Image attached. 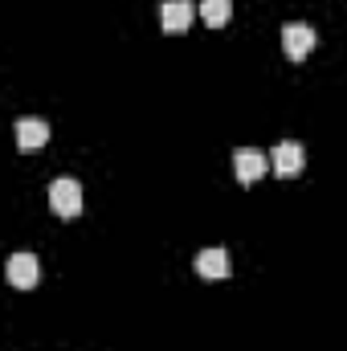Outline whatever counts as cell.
Returning a JSON list of instances; mask_svg holds the SVG:
<instances>
[{"label":"cell","instance_id":"6","mask_svg":"<svg viewBox=\"0 0 347 351\" xmlns=\"http://www.w3.org/2000/svg\"><path fill=\"white\" fill-rule=\"evenodd\" d=\"M282 49H286L290 62H302L315 49V29L311 25H286L282 29Z\"/></svg>","mask_w":347,"mask_h":351},{"label":"cell","instance_id":"5","mask_svg":"<svg viewBox=\"0 0 347 351\" xmlns=\"http://www.w3.org/2000/svg\"><path fill=\"white\" fill-rule=\"evenodd\" d=\"M196 4L192 0H164L160 4V25H164V33H184L192 21H196Z\"/></svg>","mask_w":347,"mask_h":351},{"label":"cell","instance_id":"7","mask_svg":"<svg viewBox=\"0 0 347 351\" xmlns=\"http://www.w3.org/2000/svg\"><path fill=\"white\" fill-rule=\"evenodd\" d=\"M192 265H196V274H200V278H208V282H221V278H229V269H233L229 254H225V250H217V245H213V250H200Z\"/></svg>","mask_w":347,"mask_h":351},{"label":"cell","instance_id":"9","mask_svg":"<svg viewBox=\"0 0 347 351\" xmlns=\"http://www.w3.org/2000/svg\"><path fill=\"white\" fill-rule=\"evenodd\" d=\"M229 12H233V0H200V21L213 29L229 25Z\"/></svg>","mask_w":347,"mask_h":351},{"label":"cell","instance_id":"3","mask_svg":"<svg viewBox=\"0 0 347 351\" xmlns=\"http://www.w3.org/2000/svg\"><path fill=\"white\" fill-rule=\"evenodd\" d=\"M270 164H274V172H278V176H298L302 168H307V147H302V143H294V139H282V143L274 147Z\"/></svg>","mask_w":347,"mask_h":351},{"label":"cell","instance_id":"2","mask_svg":"<svg viewBox=\"0 0 347 351\" xmlns=\"http://www.w3.org/2000/svg\"><path fill=\"white\" fill-rule=\"evenodd\" d=\"M233 168H237V180H241V184H254V180H261L274 164H270V156L258 152V147H237V152H233Z\"/></svg>","mask_w":347,"mask_h":351},{"label":"cell","instance_id":"1","mask_svg":"<svg viewBox=\"0 0 347 351\" xmlns=\"http://www.w3.org/2000/svg\"><path fill=\"white\" fill-rule=\"evenodd\" d=\"M49 208L58 213V217H78L82 213V184L78 180H70V176H62V180H53L49 184Z\"/></svg>","mask_w":347,"mask_h":351},{"label":"cell","instance_id":"4","mask_svg":"<svg viewBox=\"0 0 347 351\" xmlns=\"http://www.w3.org/2000/svg\"><path fill=\"white\" fill-rule=\"evenodd\" d=\"M4 274H8V282H12L16 290H33V286L41 282V262H37L33 254H12Z\"/></svg>","mask_w":347,"mask_h":351},{"label":"cell","instance_id":"8","mask_svg":"<svg viewBox=\"0 0 347 351\" xmlns=\"http://www.w3.org/2000/svg\"><path fill=\"white\" fill-rule=\"evenodd\" d=\"M49 143V123L45 119H21L16 123V147L21 152H41Z\"/></svg>","mask_w":347,"mask_h":351}]
</instances>
